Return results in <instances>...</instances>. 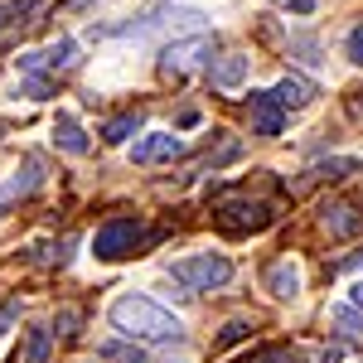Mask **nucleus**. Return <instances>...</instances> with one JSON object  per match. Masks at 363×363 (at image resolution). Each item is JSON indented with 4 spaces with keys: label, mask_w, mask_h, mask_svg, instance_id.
I'll use <instances>...</instances> for the list:
<instances>
[{
    "label": "nucleus",
    "mask_w": 363,
    "mask_h": 363,
    "mask_svg": "<svg viewBox=\"0 0 363 363\" xmlns=\"http://www.w3.org/2000/svg\"><path fill=\"white\" fill-rule=\"evenodd\" d=\"M112 325L126 339H140V344H169V339H184V320L169 315L165 306H155L150 296H116L112 301Z\"/></svg>",
    "instance_id": "1"
},
{
    "label": "nucleus",
    "mask_w": 363,
    "mask_h": 363,
    "mask_svg": "<svg viewBox=\"0 0 363 363\" xmlns=\"http://www.w3.org/2000/svg\"><path fill=\"white\" fill-rule=\"evenodd\" d=\"M169 277L179 281V286H189V291H218V286L233 281V262H228L223 252H194V257L174 262Z\"/></svg>",
    "instance_id": "2"
},
{
    "label": "nucleus",
    "mask_w": 363,
    "mask_h": 363,
    "mask_svg": "<svg viewBox=\"0 0 363 363\" xmlns=\"http://www.w3.org/2000/svg\"><path fill=\"white\" fill-rule=\"evenodd\" d=\"M140 238H145L140 218H112V223L97 228V238H92V257H97V262H121V257H131V252L140 247Z\"/></svg>",
    "instance_id": "3"
},
{
    "label": "nucleus",
    "mask_w": 363,
    "mask_h": 363,
    "mask_svg": "<svg viewBox=\"0 0 363 363\" xmlns=\"http://www.w3.org/2000/svg\"><path fill=\"white\" fill-rule=\"evenodd\" d=\"M203 58H213V39L199 34V39H179L160 54V73H194Z\"/></svg>",
    "instance_id": "4"
},
{
    "label": "nucleus",
    "mask_w": 363,
    "mask_h": 363,
    "mask_svg": "<svg viewBox=\"0 0 363 363\" xmlns=\"http://www.w3.org/2000/svg\"><path fill=\"white\" fill-rule=\"evenodd\" d=\"M218 223L228 233H262V228L272 223V208L267 203H252V199H233V203L218 208Z\"/></svg>",
    "instance_id": "5"
},
{
    "label": "nucleus",
    "mask_w": 363,
    "mask_h": 363,
    "mask_svg": "<svg viewBox=\"0 0 363 363\" xmlns=\"http://www.w3.org/2000/svg\"><path fill=\"white\" fill-rule=\"evenodd\" d=\"M179 155H184V140L174 136V131H150V136H140L136 150H131L136 165H165V160H179Z\"/></svg>",
    "instance_id": "6"
},
{
    "label": "nucleus",
    "mask_w": 363,
    "mask_h": 363,
    "mask_svg": "<svg viewBox=\"0 0 363 363\" xmlns=\"http://www.w3.org/2000/svg\"><path fill=\"white\" fill-rule=\"evenodd\" d=\"M73 54H78V44L73 39H58V44H49L44 54L34 49V54H20V73H44V68H68L73 63Z\"/></svg>",
    "instance_id": "7"
},
{
    "label": "nucleus",
    "mask_w": 363,
    "mask_h": 363,
    "mask_svg": "<svg viewBox=\"0 0 363 363\" xmlns=\"http://www.w3.org/2000/svg\"><path fill=\"white\" fill-rule=\"evenodd\" d=\"M267 291L281 296V301H296V296H301V267H296L291 257L272 262V267H267Z\"/></svg>",
    "instance_id": "8"
},
{
    "label": "nucleus",
    "mask_w": 363,
    "mask_h": 363,
    "mask_svg": "<svg viewBox=\"0 0 363 363\" xmlns=\"http://www.w3.org/2000/svg\"><path fill=\"white\" fill-rule=\"evenodd\" d=\"M247 116H252V131L257 136H281V107L272 102V92H252Z\"/></svg>",
    "instance_id": "9"
},
{
    "label": "nucleus",
    "mask_w": 363,
    "mask_h": 363,
    "mask_svg": "<svg viewBox=\"0 0 363 363\" xmlns=\"http://www.w3.org/2000/svg\"><path fill=\"white\" fill-rule=\"evenodd\" d=\"M325 228H330V238H354V233H363V213L354 203H330L325 208Z\"/></svg>",
    "instance_id": "10"
},
{
    "label": "nucleus",
    "mask_w": 363,
    "mask_h": 363,
    "mask_svg": "<svg viewBox=\"0 0 363 363\" xmlns=\"http://www.w3.org/2000/svg\"><path fill=\"white\" fill-rule=\"evenodd\" d=\"M54 140L68 150V155H87V131L78 126V116H68V112H58V121H54Z\"/></svg>",
    "instance_id": "11"
},
{
    "label": "nucleus",
    "mask_w": 363,
    "mask_h": 363,
    "mask_svg": "<svg viewBox=\"0 0 363 363\" xmlns=\"http://www.w3.org/2000/svg\"><path fill=\"white\" fill-rule=\"evenodd\" d=\"M310 97H315V87H310L306 78H281L277 92H272V102H277L281 112H286V107H306Z\"/></svg>",
    "instance_id": "12"
},
{
    "label": "nucleus",
    "mask_w": 363,
    "mask_h": 363,
    "mask_svg": "<svg viewBox=\"0 0 363 363\" xmlns=\"http://www.w3.org/2000/svg\"><path fill=\"white\" fill-rule=\"evenodd\" d=\"M242 78H247V58H242V54H228L223 63L213 68V87H223V92L242 87Z\"/></svg>",
    "instance_id": "13"
},
{
    "label": "nucleus",
    "mask_w": 363,
    "mask_h": 363,
    "mask_svg": "<svg viewBox=\"0 0 363 363\" xmlns=\"http://www.w3.org/2000/svg\"><path fill=\"white\" fill-rule=\"evenodd\" d=\"M136 131H140V112H121V116H112V121L102 126V140L121 145L126 136H136Z\"/></svg>",
    "instance_id": "14"
},
{
    "label": "nucleus",
    "mask_w": 363,
    "mask_h": 363,
    "mask_svg": "<svg viewBox=\"0 0 363 363\" xmlns=\"http://www.w3.org/2000/svg\"><path fill=\"white\" fill-rule=\"evenodd\" d=\"M242 363H301V359H296V349H286V344H267V349L247 354Z\"/></svg>",
    "instance_id": "15"
},
{
    "label": "nucleus",
    "mask_w": 363,
    "mask_h": 363,
    "mask_svg": "<svg viewBox=\"0 0 363 363\" xmlns=\"http://www.w3.org/2000/svg\"><path fill=\"white\" fill-rule=\"evenodd\" d=\"M25 363H49V330H29Z\"/></svg>",
    "instance_id": "16"
},
{
    "label": "nucleus",
    "mask_w": 363,
    "mask_h": 363,
    "mask_svg": "<svg viewBox=\"0 0 363 363\" xmlns=\"http://www.w3.org/2000/svg\"><path fill=\"white\" fill-rule=\"evenodd\" d=\"M34 5H39V0H0V29L10 25V20H25Z\"/></svg>",
    "instance_id": "17"
},
{
    "label": "nucleus",
    "mask_w": 363,
    "mask_h": 363,
    "mask_svg": "<svg viewBox=\"0 0 363 363\" xmlns=\"http://www.w3.org/2000/svg\"><path fill=\"white\" fill-rule=\"evenodd\" d=\"M344 54H349V63H359V68H363V25L349 29V39H344Z\"/></svg>",
    "instance_id": "18"
},
{
    "label": "nucleus",
    "mask_w": 363,
    "mask_h": 363,
    "mask_svg": "<svg viewBox=\"0 0 363 363\" xmlns=\"http://www.w3.org/2000/svg\"><path fill=\"white\" fill-rule=\"evenodd\" d=\"M102 359H112V363H145V354H131V349H116V344H107V349H102Z\"/></svg>",
    "instance_id": "19"
},
{
    "label": "nucleus",
    "mask_w": 363,
    "mask_h": 363,
    "mask_svg": "<svg viewBox=\"0 0 363 363\" xmlns=\"http://www.w3.org/2000/svg\"><path fill=\"white\" fill-rule=\"evenodd\" d=\"M247 330H252V325H247V320H233V325H228V330H223V335H218V344H238V339H242V335H247Z\"/></svg>",
    "instance_id": "20"
},
{
    "label": "nucleus",
    "mask_w": 363,
    "mask_h": 363,
    "mask_svg": "<svg viewBox=\"0 0 363 363\" xmlns=\"http://www.w3.org/2000/svg\"><path fill=\"white\" fill-rule=\"evenodd\" d=\"M335 320H339V330H344V335H359V320H354L349 310H335Z\"/></svg>",
    "instance_id": "21"
},
{
    "label": "nucleus",
    "mask_w": 363,
    "mask_h": 363,
    "mask_svg": "<svg viewBox=\"0 0 363 363\" xmlns=\"http://www.w3.org/2000/svg\"><path fill=\"white\" fill-rule=\"evenodd\" d=\"M73 325H78V310H63V315H58V330L73 335Z\"/></svg>",
    "instance_id": "22"
},
{
    "label": "nucleus",
    "mask_w": 363,
    "mask_h": 363,
    "mask_svg": "<svg viewBox=\"0 0 363 363\" xmlns=\"http://www.w3.org/2000/svg\"><path fill=\"white\" fill-rule=\"evenodd\" d=\"M291 10L296 15H315V0H291Z\"/></svg>",
    "instance_id": "23"
},
{
    "label": "nucleus",
    "mask_w": 363,
    "mask_h": 363,
    "mask_svg": "<svg viewBox=\"0 0 363 363\" xmlns=\"http://www.w3.org/2000/svg\"><path fill=\"white\" fill-rule=\"evenodd\" d=\"M354 306L363 310V281H359V286H354Z\"/></svg>",
    "instance_id": "24"
}]
</instances>
